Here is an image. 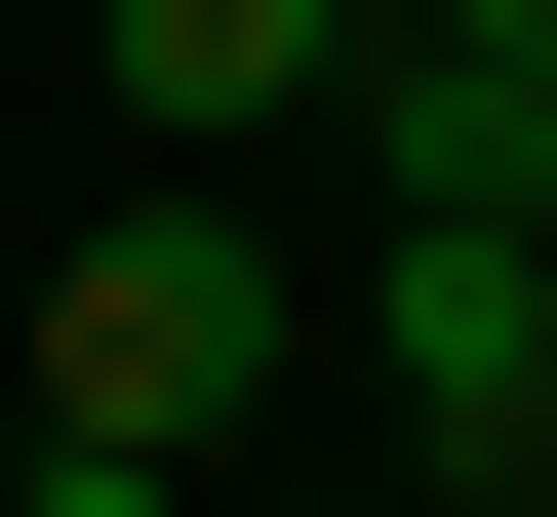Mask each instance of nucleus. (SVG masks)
I'll return each mask as SVG.
<instances>
[{"instance_id":"nucleus-1","label":"nucleus","mask_w":557,"mask_h":517,"mask_svg":"<svg viewBox=\"0 0 557 517\" xmlns=\"http://www.w3.org/2000/svg\"><path fill=\"white\" fill-rule=\"evenodd\" d=\"M278 319H319V279H278L239 199H81V239H40V438H120V478H199V438L278 398Z\"/></svg>"},{"instance_id":"nucleus-2","label":"nucleus","mask_w":557,"mask_h":517,"mask_svg":"<svg viewBox=\"0 0 557 517\" xmlns=\"http://www.w3.org/2000/svg\"><path fill=\"white\" fill-rule=\"evenodd\" d=\"M359 319H398V438L478 478V438H518V358H557V239H518V199H398V279H359Z\"/></svg>"},{"instance_id":"nucleus-3","label":"nucleus","mask_w":557,"mask_h":517,"mask_svg":"<svg viewBox=\"0 0 557 517\" xmlns=\"http://www.w3.org/2000/svg\"><path fill=\"white\" fill-rule=\"evenodd\" d=\"M359 40H398V0H120V120H160V160H278Z\"/></svg>"},{"instance_id":"nucleus-4","label":"nucleus","mask_w":557,"mask_h":517,"mask_svg":"<svg viewBox=\"0 0 557 517\" xmlns=\"http://www.w3.org/2000/svg\"><path fill=\"white\" fill-rule=\"evenodd\" d=\"M319 120H359V199H518L557 160V81H478V40H359ZM518 239H557V199H518Z\"/></svg>"},{"instance_id":"nucleus-5","label":"nucleus","mask_w":557,"mask_h":517,"mask_svg":"<svg viewBox=\"0 0 557 517\" xmlns=\"http://www.w3.org/2000/svg\"><path fill=\"white\" fill-rule=\"evenodd\" d=\"M0 517H199V478H120V438H40V478H0Z\"/></svg>"},{"instance_id":"nucleus-6","label":"nucleus","mask_w":557,"mask_h":517,"mask_svg":"<svg viewBox=\"0 0 557 517\" xmlns=\"http://www.w3.org/2000/svg\"><path fill=\"white\" fill-rule=\"evenodd\" d=\"M398 40H478V81H557V0H398Z\"/></svg>"},{"instance_id":"nucleus-7","label":"nucleus","mask_w":557,"mask_h":517,"mask_svg":"<svg viewBox=\"0 0 557 517\" xmlns=\"http://www.w3.org/2000/svg\"><path fill=\"white\" fill-rule=\"evenodd\" d=\"M478 478H557V358H518V438H478Z\"/></svg>"},{"instance_id":"nucleus-8","label":"nucleus","mask_w":557,"mask_h":517,"mask_svg":"<svg viewBox=\"0 0 557 517\" xmlns=\"http://www.w3.org/2000/svg\"><path fill=\"white\" fill-rule=\"evenodd\" d=\"M398 517H557V478H398Z\"/></svg>"},{"instance_id":"nucleus-9","label":"nucleus","mask_w":557,"mask_h":517,"mask_svg":"<svg viewBox=\"0 0 557 517\" xmlns=\"http://www.w3.org/2000/svg\"><path fill=\"white\" fill-rule=\"evenodd\" d=\"M518 199H557V160H518Z\"/></svg>"}]
</instances>
